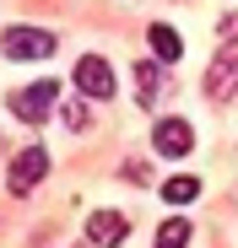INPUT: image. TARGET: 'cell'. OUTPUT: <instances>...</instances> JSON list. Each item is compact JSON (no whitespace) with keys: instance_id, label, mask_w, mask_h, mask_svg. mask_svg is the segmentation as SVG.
I'll use <instances>...</instances> for the list:
<instances>
[{"instance_id":"obj_7","label":"cell","mask_w":238,"mask_h":248,"mask_svg":"<svg viewBox=\"0 0 238 248\" xmlns=\"http://www.w3.org/2000/svg\"><path fill=\"white\" fill-rule=\"evenodd\" d=\"M130 232V221L119 216V211H98L92 221H87V243H119Z\"/></svg>"},{"instance_id":"obj_6","label":"cell","mask_w":238,"mask_h":248,"mask_svg":"<svg viewBox=\"0 0 238 248\" xmlns=\"http://www.w3.org/2000/svg\"><path fill=\"white\" fill-rule=\"evenodd\" d=\"M152 146L163 151V156H189V146H195V130H189L184 119H157Z\"/></svg>"},{"instance_id":"obj_8","label":"cell","mask_w":238,"mask_h":248,"mask_svg":"<svg viewBox=\"0 0 238 248\" xmlns=\"http://www.w3.org/2000/svg\"><path fill=\"white\" fill-rule=\"evenodd\" d=\"M146 38H152V54H157V60H168V65H173L179 54H184V44H179V32H173V27H163V22H157V27H152Z\"/></svg>"},{"instance_id":"obj_10","label":"cell","mask_w":238,"mask_h":248,"mask_svg":"<svg viewBox=\"0 0 238 248\" xmlns=\"http://www.w3.org/2000/svg\"><path fill=\"white\" fill-rule=\"evenodd\" d=\"M195 194H201V184H195L189 173H184V178H168V184H163V200H168V205H189Z\"/></svg>"},{"instance_id":"obj_1","label":"cell","mask_w":238,"mask_h":248,"mask_svg":"<svg viewBox=\"0 0 238 248\" xmlns=\"http://www.w3.org/2000/svg\"><path fill=\"white\" fill-rule=\"evenodd\" d=\"M238 92V32L227 38V44H222V54L211 60V70H206V97H233Z\"/></svg>"},{"instance_id":"obj_3","label":"cell","mask_w":238,"mask_h":248,"mask_svg":"<svg viewBox=\"0 0 238 248\" xmlns=\"http://www.w3.org/2000/svg\"><path fill=\"white\" fill-rule=\"evenodd\" d=\"M44 173H49V151L44 146H27V151H17V162H11V194L22 200V194H33V184H44Z\"/></svg>"},{"instance_id":"obj_9","label":"cell","mask_w":238,"mask_h":248,"mask_svg":"<svg viewBox=\"0 0 238 248\" xmlns=\"http://www.w3.org/2000/svg\"><path fill=\"white\" fill-rule=\"evenodd\" d=\"M157 76H163V70H157L152 60H141V65H136V97H141V108H152V103H157Z\"/></svg>"},{"instance_id":"obj_4","label":"cell","mask_w":238,"mask_h":248,"mask_svg":"<svg viewBox=\"0 0 238 248\" xmlns=\"http://www.w3.org/2000/svg\"><path fill=\"white\" fill-rule=\"evenodd\" d=\"M76 87H82L87 97H114V70L103 54H87V60H76Z\"/></svg>"},{"instance_id":"obj_5","label":"cell","mask_w":238,"mask_h":248,"mask_svg":"<svg viewBox=\"0 0 238 248\" xmlns=\"http://www.w3.org/2000/svg\"><path fill=\"white\" fill-rule=\"evenodd\" d=\"M49 103H54V81L22 87V92L11 97V108H17V119H22V124H44V119H49Z\"/></svg>"},{"instance_id":"obj_11","label":"cell","mask_w":238,"mask_h":248,"mask_svg":"<svg viewBox=\"0 0 238 248\" xmlns=\"http://www.w3.org/2000/svg\"><path fill=\"white\" fill-rule=\"evenodd\" d=\"M157 243H168V248L189 243V221H163V227H157Z\"/></svg>"},{"instance_id":"obj_12","label":"cell","mask_w":238,"mask_h":248,"mask_svg":"<svg viewBox=\"0 0 238 248\" xmlns=\"http://www.w3.org/2000/svg\"><path fill=\"white\" fill-rule=\"evenodd\" d=\"M65 124H70V130H87V108L70 103V108H65Z\"/></svg>"},{"instance_id":"obj_2","label":"cell","mask_w":238,"mask_h":248,"mask_svg":"<svg viewBox=\"0 0 238 248\" xmlns=\"http://www.w3.org/2000/svg\"><path fill=\"white\" fill-rule=\"evenodd\" d=\"M0 49L11 60H44V54H54V32H44V27H6Z\"/></svg>"}]
</instances>
